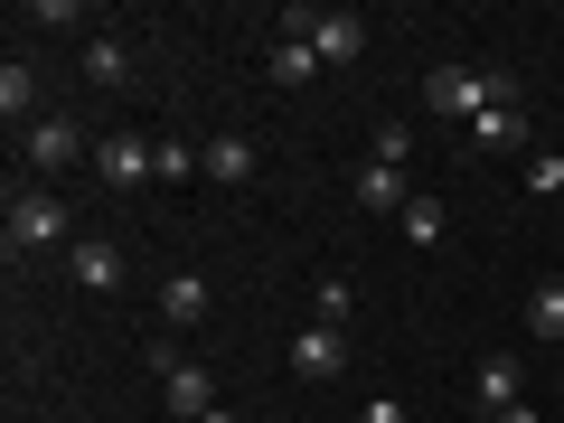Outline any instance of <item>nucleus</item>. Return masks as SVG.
<instances>
[{
    "label": "nucleus",
    "mask_w": 564,
    "mask_h": 423,
    "mask_svg": "<svg viewBox=\"0 0 564 423\" xmlns=\"http://www.w3.org/2000/svg\"><path fill=\"white\" fill-rule=\"evenodd\" d=\"M423 104L452 122H480L489 104H518V76H480V66H433L423 76Z\"/></svg>",
    "instance_id": "1"
},
{
    "label": "nucleus",
    "mask_w": 564,
    "mask_h": 423,
    "mask_svg": "<svg viewBox=\"0 0 564 423\" xmlns=\"http://www.w3.org/2000/svg\"><path fill=\"white\" fill-rule=\"evenodd\" d=\"M282 39H302L321 66H358L367 57V20L358 10H282Z\"/></svg>",
    "instance_id": "2"
},
{
    "label": "nucleus",
    "mask_w": 564,
    "mask_h": 423,
    "mask_svg": "<svg viewBox=\"0 0 564 423\" xmlns=\"http://www.w3.org/2000/svg\"><path fill=\"white\" fill-rule=\"evenodd\" d=\"M0 236H10V254H47V245H66V207L47 198V188H10Z\"/></svg>",
    "instance_id": "3"
},
{
    "label": "nucleus",
    "mask_w": 564,
    "mask_h": 423,
    "mask_svg": "<svg viewBox=\"0 0 564 423\" xmlns=\"http://www.w3.org/2000/svg\"><path fill=\"white\" fill-rule=\"evenodd\" d=\"M151 367H161V395H170V414H180V423L217 414V377H207L198 358H170V348H151Z\"/></svg>",
    "instance_id": "4"
},
{
    "label": "nucleus",
    "mask_w": 564,
    "mask_h": 423,
    "mask_svg": "<svg viewBox=\"0 0 564 423\" xmlns=\"http://www.w3.org/2000/svg\"><path fill=\"white\" fill-rule=\"evenodd\" d=\"M85 161V122L76 113H39L29 122V170H76Z\"/></svg>",
    "instance_id": "5"
},
{
    "label": "nucleus",
    "mask_w": 564,
    "mask_h": 423,
    "mask_svg": "<svg viewBox=\"0 0 564 423\" xmlns=\"http://www.w3.org/2000/svg\"><path fill=\"white\" fill-rule=\"evenodd\" d=\"M95 180L104 188H141V180H151V141H141V132H104L95 141Z\"/></svg>",
    "instance_id": "6"
},
{
    "label": "nucleus",
    "mask_w": 564,
    "mask_h": 423,
    "mask_svg": "<svg viewBox=\"0 0 564 423\" xmlns=\"http://www.w3.org/2000/svg\"><path fill=\"white\" fill-rule=\"evenodd\" d=\"M348 198H358L367 217H404V207H414V188H404V170H386V161H358V170H348Z\"/></svg>",
    "instance_id": "7"
},
{
    "label": "nucleus",
    "mask_w": 564,
    "mask_h": 423,
    "mask_svg": "<svg viewBox=\"0 0 564 423\" xmlns=\"http://www.w3.org/2000/svg\"><path fill=\"white\" fill-rule=\"evenodd\" d=\"M339 367H348V339L329 321H311L302 339H292V377H339Z\"/></svg>",
    "instance_id": "8"
},
{
    "label": "nucleus",
    "mask_w": 564,
    "mask_h": 423,
    "mask_svg": "<svg viewBox=\"0 0 564 423\" xmlns=\"http://www.w3.org/2000/svg\"><path fill=\"white\" fill-rule=\"evenodd\" d=\"M207 302H217V292H207V273H170V282H161V321H170V329H198Z\"/></svg>",
    "instance_id": "9"
},
{
    "label": "nucleus",
    "mask_w": 564,
    "mask_h": 423,
    "mask_svg": "<svg viewBox=\"0 0 564 423\" xmlns=\"http://www.w3.org/2000/svg\"><path fill=\"white\" fill-rule=\"evenodd\" d=\"M470 395H480V414H508V404H527V377H518V358H480Z\"/></svg>",
    "instance_id": "10"
},
{
    "label": "nucleus",
    "mask_w": 564,
    "mask_h": 423,
    "mask_svg": "<svg viewBox=\"0 0 564 423\" xmlns=\"http://www.w3.org/2000/svg\"><path fill=\"white\" fill-rule=\"evenodd\" d=\"M66 273H76L85 292H122V254H113V245H104V236H85L76 254H66Z\"/></svg>",
    "instance_id": "11"
},
{
    "label": "nucleus",
    "mask_w": 564,
    "mask_h": 423,
    "mask_svg": "<svg viewBox=\"0 0 564 423\" xmlns=\"http://www.w3.org/2000/svg\"><path fill=\"white\" fill-rule=\"evenodd\" d=\"M470 132H480V151H527V104H489Z\"/></svg>",
    "instance_id": "12"
},
{
    "label": "nucleus",
    "mask_w": 564,
    "mask_h": 423,
    "mask_svg": "<svg viewBox=\"0 0 564 423\" xmlns=\"http://www.w3.org/2000/svg\"><path fill=\"white\" fill-rule=\"evenodd\" d=\"M263 76H273V85H311V76H321V57H311L302 39H273V47H263Z\"/></svg>",
    "instance_id": "13"
},
{
    "label": "nucleus",
    "mask_w": 564,
    "mask_h": 423,
    "mask_svg": "<svg viewBox=\"0 0 564 423\" xmlns=\"http://www.w3.org/2000/svg\"><path fill=\"white\" fill-rule=\"evenodd\" d=\"M207 180H254V141L217 132V141H207Z\"/></svg>",
    "instance_id": "14"
},
{
    "label": "nucleus",
    "mask_w": 564,
    "mask_h": 423,
    "mask_svg": "<svg viewBox=\"0 0 564 423\" xmlns=\"http://www.w3.org/2000/svg\"><path fill=\"white\" fill-rule=\"evenodd\" d=\"M188 170H207V151H188L180 132H161V141H151V180H188Z\"/></svg>",
    "instance_id": "15"
},
{
    "label": "nucleus",
    "mask_w": 564,
    "mask_h": 423,
    "mask_svg": "<svg viewBox=\"0 0 564 423\" xmlns=\"http://www.w3.org/2000/svg\"><path fill=\"white\" fill-rule=\"evenodd\" d=\"M527 329H536V339H564V282H536V292H527Z\"/></svg>",
    "instance_id": "16"
},
{
    "label": "nucleus",
    "mask_w": 564,
    "mask_h": 423,
    "mask_svg": "<svg viewBox=\"0 0 564 423\" xmlns=\"http://www.w3.org/2000/svg\"><path fill=\"white\" fill-rule=\"evenodd\" d=\"M395 226H404V245H443V226H452V207H443V198H414V207H404Z\"/></svg>",
    "instance_id": "17"
},
{
    "label": "nucleus",
    "mask_w": 564,
    "mask_h": 423,
    "mask_svg": "<svg viewBox=\"0 0 564 423\" xmlns=\"http://www.w3.org/2000/svg\"><path fill=\"white\" fill-rule=\"evenodd\" d=\"M122 76H132V47H122V39H95V47H85V85H122Z\"/></svg>",
    "instance_id": "18"
},
{
    "label": "nucleus",
    "mask_w": 564,
    "mask_h": 423,
    "mask_svg": "<svg viewBox=\"0 0 564 423\" xmlns=\"http://www.w3.org/2000/svg\"><path fill=\"white\" fill-rule=\"evenodd\" d=\"M0 113H10V122H20V113H39V76H29L20 57L0 66Z\"/></svg>",
    "instance_id": "19"
},
{
    "label": "nucleus",
    "mask_w": 564,
    "mask_h": 423,
    "mask_svg": "<svg viewBox=\"0 0 564 423\" xmlns=\"http://www.w3.org/2000/svg\"><path fill=\"white\" fill-rule=\"evenodd\" d=\"M367 161L404 170V161H414V122H377V141H367Z\"/></svg>",
    "instance_id": "20"
},
{
    "label": "nucleus",
    "mask_w": 564,
    "mask_h": 423,
    "mask_svg": "<svg viewBox=\"0 0 564 423\" xmlns=\"http://www.w3.org/2000/svg\"><path fill=\"white\" fill-rule=\"evenodd\" d=\"M527 198H564V151H536L527 161Z\"/></svg>",
    "instance_id": "21"
},
{
    "label": "nucleus",
    "mask_w": 564,
    "mask_h": 423,
    "mask_svg": "<svg viewBox=\"0 0 564 423\" xmlns=\"http://www.w3.org/2000/svg\"><path fill=\"white\" fill-rule=\"evenodd\" d=\"M348 302H358V292H348V273H329V282H321V321L339 329V321H348Z\"/></svg>",
    "instance_id": "22"
},
{
    "label": "nucleus",
    "mask_w": 564,
    "mask_h": 423,
    "mask_svg": "<svg viewBox=\"0 0 564 423\" xmlns=\"http://www.w3.org/2000/svg\"><path fill=\"white\" fill-rule=\"evenodd\" d=\"M489 423H545V414H536V404H508V414H489Z\"/></svg>",
    "instance_id": "23"
},
{
    "label": "nucleus",
    "mask_w": 564,
    "mask_h": 423,
    "mask_svg": "<svg viewBox=\"0 0 564 423\" xmlns=\"http://www.w3.org/2000/svg\"><path fill=\"white\" fill-rule=\"evenodd\" d=\"M358 423H404V404H367V414Z\"/></svg>",
    "instance_id": "24"
},
{
    "label": "nucleus",
    "mask_w": 564,
    "mask_h": 423,
    "mask_svg": "<svg viewBox=\"0 0 564 423\" xmlns=\"http://www.w3.org/2000/svg\"><path fill=\"white\" fill-rule=\"evenodd\" d=\"M198 423H245V414H226V404H217V414H198Z\"/></svg>",
    "instance_id": "25"
},
{
    "label": "nucleus",
    "mask_w": 564,
    "mask_h": 423,
    "mask_svg": "<svg viewBox=\"0 0 564 423\" xmlns=\"http://www.w3.org/2000/svg\"><path fill=\"white\" fill-rule=\"evenodd\" d=\"M555 282H564V263H555Z\"/></svg>",
    "instance_id": "26"
}]
</instances>
